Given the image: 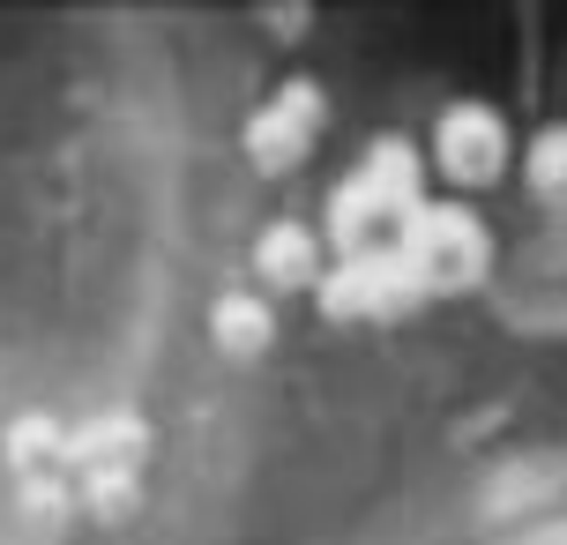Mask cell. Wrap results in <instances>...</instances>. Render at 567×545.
Returning <instances> with one entry per match:
<instances>
[{
  "label": "cell",
  "instance_id": "cell-1",
  "mask_svg": "<svg viewBox=\"0 0 567 545\" xmlns=\"http://www.w3.org/2000/svg\"><path fill=\"white\" fill-rule=\"evenodd\" d=\"M441 545H567V441L493 463Z\"/></svg>",
  "mask_w": 567,
  "mask_h": 545
}]
</instances>
